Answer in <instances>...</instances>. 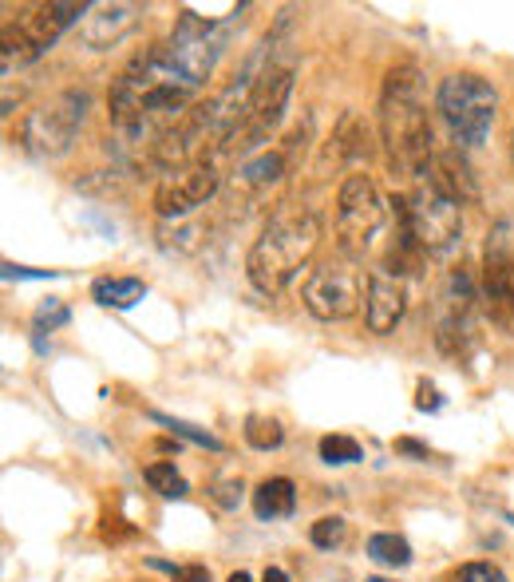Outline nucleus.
Instances as JSON below:
<instances>
[{
    "instance_id": "2eb2a0df",
    "label": "nucleus",
    "mask_w": 514,
    "mask_h": 582,
    "mask_svg": "<svg viewBox=\"0 0 514 582\" xmlns=\"http://www.w3.org/2000/svg\"><path fill=\"white\" fill-rule=\"evenodd\" d=\"M293 507H297V487L286 475H273V480L254 487L257 519H286V515H293Z\"/></svg>"
},
{
    "instance_id": "9d476101",
    "label": "nucleus",
    "mask_w": 514,
    "mask_h": 582,
    "mask_svg": "<svg viewBox=\"0 0 514 582\" xmlns=\"http://www.w3.org/2000/svg\"><path fill=\"white\" fill-rule=\"evenodd\" d=\"M217 183H222V178H217V171L206 167V163L170 175L167 183H158V190H155L158 218H182V215H190V210H198L202 202H210V198L217 195Z\"/></svg>"
},
{
    "instance_id": "4468645a",
    "label": "nucleus",
    "mask_w": 514,
    "mask_h": 582,
    "mask_svg": "<svg viewBox=\"0 0 514 582\" xmlns=\"http://www.w3.org/2000/svg\"><path fill=\"white\" fill-rule=\"evenodd\" d=\"M138 20H143V9H138V4H99V9H91V17L79 24V36H83V44L96 52L115 48L119 40L131 36V32L138 29Z\"/></svg>"
},
{
    "instance_id": "aec40b11",
    "label": "nucleus",
    "mask_w": 514,
    "mask_h": 582,
    "mask_svg": "<svg viewBox=\"0 0 514 582\" xmlns=\"http://www.w3.org/2000/svg\"><path fill=\"white\" fill-rule=\"evenodd\" d=\"M281 440H286V432L269 416H249L246 420V444L254 452H273V448H281Z\"/></svg>"
},
{
    "instance_id": "f3484780",
    "label": "nucleus",
    "mask_w": 514,
    "mask_h": 582,
    "mask_svg": "<svg viewBox=\"0 0 514 582\" xmlns=\"http://www.w3.org/2000/svg\"><path fill=\"white\" fill-rule=\"evenodd\" d=\"M281 175H286V155H281V151H261V155L242 163L237 183H246L249 190H261V187H269V183H277Z\"/></svg>"
},
{
    "instance_id": "cd10ccee",
    "label": "nucleus",
    "mask_w": 514,
    "mask_h": 582,
    "mask_svg": "<svg viewBox=\"0 0 514 582\" xmlns=\"http://www.w3.org/2000/svg\"><path fill=\"white\" fill-rule=\"evenodd\" d=\"M242 492H246V487H242V484H217V504H222V507H237V504H242Z\"/></svg>"
},
{
    "instance_id": "1a4fd4ad",
    "label": "nucleus",
    "mask_w": 514,
    "mask_h": 582,
    "mask_svg": "<svg viewBox=\"0 0 514 582\" xmlns=\"http://www.w3.org/2000/svg\"><path fill=\"white\" fill-rule=\"evenodd\" d=\"M483 306L503 333H514V257L506 246V222L494 227L483 254Z\"/></svg>"
},
{
    "instance_id": "c756f323",
    "label": "nucleus",
    "mask_w": 514,
    "mask_h": 582,
    "mask_svg": "<svg viewBox=\"0 0 514 582\" xmlns=\"http://www.w3.org/2000/svg\"><path fill=\"white\" fill-rule=\"evenodd\" d=\"M175 582H210V571L206 567H175Z\"/></svg>"
},
{
    "instance_id": "f8f14e48",
    "label": "nucleus",
    "mask_w": 514,
    "mask_h": 582,
    "mask_svg": "<svg viewBox=\"0 0 514 582\" xmlns=\"http://www.w3.org/2000/svg\"><path fill=\"white\" fill-rule=\"evenodd\" d=\"M88 12H91L88 4H76V0H48V4H36L29 17L20 20V29L32 40V48L44 56L71 24H79V17L88 20Z\"/></svg>"
},
{
    "instance_id": "7ed1b4c3",
    "label": "nucleus",
    "mask_w": 514,
    "mask_h": 582,
    "mask_svg": "<svg viewBox=\"0 0 514 582\" xmlns=\"http://www.w3.org/2000/svg\"><path fill=\"white\" fill-rule=\"evenodd\" d=\"M392 207L420 246V254L447 257L463 246V207H455L439 190L420 187L412 198H395Z\"/></svg>"
},
{
    "instance_id": "423d86ee",
    "label": "nucleus",
    "mask_w": 514,
    "mask_h": 582,
    "mask_svg": "<svg viewBox=\"0 0 514 582\" xmlns=\"http://www.w3.org/2000/svg\"><path fill=\"white\" fill-rule=\"evenodd\" d=\"M384 227V198L368 175H348L336 195V242L345 254H365Z\"/></svg>"
},
{
    "instance_id": "412c9836",
    "label": "nucleus",
    "mask_w": 514,
    "mask_h": 582,
    "mask_svg": "<svg viewBox=\"0 0 514 582\" xmlns=\"http://www.w3.org/2000/svg\"><path fill=\"white\" fill-rule=\"evenodd\" d=\"M147 484L155 487L158 495H167V499H182V495L190 492V484L182 480V475H178V468L175 464H163V460L147 468Z\"/></svg>"
},
{
    "instance_id": "c85d7f7f",
    "label": "nucleus",
    "mask_w": 514,
    "mask_h": 582,
    "mask_svg": "<svg viewBox=\"0 0 514 582\" xmlns=\"http://www.w3.org/2000/svg\"><path fill=\"white\" fill-rule=\"evenodd\" d=\"M4 277H9V282H16V277H56V270H29V266H12V262H4Z\"/></svg>"
},
{
    "instance_id": "473e14b6",
    "label": "nucleus",
    "mask_w": 514,
    "mask_h": 582,
    "mask_svg": "<svg viewBox=\"0 0 514 582\" xmlns=\"http://www.w3.org/2000/svg\"><path fill=\"white\" fill-rule=\"evenodd\" d=\"M226 582H254V579H249V574L246 571H234V574H230V579Z\"/></svg>"
},
{
    "instance_id": "f03ea898",
    "label": "nucleus",
    "mask_w": 514,
    "mask_h": 582,
    "mask_svg": "<svg viewBox=\"0 0 514 582\" xmlns=\"http://www.w3.org/2000/svg\"><path fill=\"white\" fill-rule=\"evenodd\" d=\"M321 242V218L313 207L281 202L254 238L246 254V274L261 294H281L293 282Z\"/></svg>"
},
{
    "instance_id": "7c9ffc66",
    "label": "nucleus",
    "mask_w": 514,
    "mask_h": 582,
    "mask_svg": "<svg viewBox=\"0 0 514 582\" xmlns=\"http://www.w3.org/2000/svg\"><path fill=\"white\" fill-rule=\"evenodd\" d=\"M395 452H400V455H415V460H427V455H432L424 444H415V440H407V436H404V440H395Z\"/></svg>"
},
{
    "instance_id": "bb28decb",
    "label": "nucleus",
    "mask_w": 514,
    "mask_h": 582,
    "mask_svg": "<svg viewBox=\"0 0 514 582\" xmlns=\"http://www.w3.org/2000/svg\"><path fill=\"white\" fill-rule=\"evenodd\" d=\"M415 408L420 413H439L444 408V396H439V388L432 381H420V388H415Z\"/></svg>"
},
{
    "instance_id": "a211bd4d",
    "label": "nucleus",
    "mask_w": 514,
    "mask_h": 582,
    "mask_svg": "<svg viewBox=\"0 0 514 582\" xmlns=\"http://www.w3.org/2000/svg\"><path fill=\"white\" fill-rule=\"evenodd\" d=\"M368 559H376V563H384V567H407L412 563V547H407V539H400V535H372L368 539Z\"/></svg>"
},
{
    "instance_id": "dca6fc26",
    "label": "nucleus",
    "mask_w": 514,
    "mask_h": 582,
    "mask_svg": "<svg viewBox=\"0 0 514 582\" xmlns=\"http://www.w3.org/2000/svg\"><path fill=\"white\" fill-rule=\"evenodd\" d=\"M91 297L103 309H131L147 297V282H138V277H96Z\"/></svg>"
},
{
    "instance_id": "0eeeda50",
    "label": "nucleus",
    "mask_w": 514,
    "mask_h": 582,
    "mask_svg": "<svg viewBox=\"0 0 514 582\" xmlns=\"http://www.w3.org/2000/svg\"><path fill=\"white\" fill-rule=\"evenodd\" d=\"M289 96H293V68H266L254 79V91H249L246 116H242V128H237L230 151H254L257 143H266L269 131L277 128V119L286 111Z\"/></svg>"
},
{
    "instance_id": "c9c22d12",
    "label": "nucleus",
    "mask_w": 514,
    "mask_h": 582,
    "mask_svg": "<svg viewBox=\"0 0 514 582\" xmlns=\"http://www.w3.org/2000/svg\"><path fill=\"white\" fill-rule=\"evenodd\" d=\"M368 582H388V579H368Z\"/></svg>"
},
{
    "instance_id": "39448f33",
    "label": "nucleus",
    "mask_w": 514,
    "mask_h": 582,
    "mask_svg": "<svg viewBox=\"0 0 514 582\" xmlns=\"http://www.w3.org/2000/svg\"><path fill=\"white\" fill-rule=\"evenodd\" d=\"M435 108L444 111L447 128L463 147H479L491 135L499 96H494L491 79L474 76V72H455L435 91Z\"/></svg>"
},
{
    "instance_id": "f257e3e1",
    "label": "nucleus",
    "mask_w": 514,
    "mask_h": 582,
    "mask_svg": "<svg viewBox=\"0 0 514 582\" xmlns=\"http://www.w3.org/2000/svg\"><path fill=\"white\" fill-rule=\"evenodd\" d=\"M380 135H384L388 163L395 175L420 178L432 167V123H427L424 99H420V68L395 64L384 76L380 91Z\"/></svg>"
},
{
    "instance_id": "f704fd0d",
    "label": "nucleus",
    "mask_w": 514,
    "mask_h": 582,
    "mask_svg": "<svg viewBox=\"0 0 514 582\" xmlns=\"http://www.w3.org/2000/svg\"><path fill=\"white\" fill-rule=\"evenodd\" d=\"M506 524H511V527H514V515H506Z\"/></svg>"
},
{
    "instance_id": "2f4dec72",
    "label": "nucleus",
    "mask_w": 514,
    "mask_h": 582,
    "mask_svg": "<svg viewBox=\"0 0 514 582\" xmlns=\"http://www.w3.org/2000/svg\"><path fill=\"white\" fill-rule=\"evenodd\" d=\"M261 582H293V579H289V574L281 571V567H269V571L261 574Z\"/></svg>"
},
{
    "instance_id": "b1692460",
    "label": "nucleus",
    "mask_w": 514,
    "mask_h": 582,
    "mask_svg": "<svg viewBox=\"0 0 514 582\" xmlns=\"http://www.w3.org/2000/svg\"><path fill=\"white\" fill-rule=\"evenodd\" d=\"M321 460L325 464H356L360 460V444H356L353 436H325L321 440Z\"/></svg>"
},
{
    "instance_id": "6e6552de",
    "label": "nucleus",
    "mask_w": 514,
    "mask_h": 582,
    "mask_svg": "<svg viewBox=\"0 0 514 582\" xmlns=\"http://www.w3.org/2000/svg\"><path fill=\"white\" fill-rule=\"evenodd\" d=\"M301 301L313 317L321 321H345L360 306V274L340 262H325L305 277L301 286Z\"/></svg>"
},
{
    "instance_id": "6ab92c4d",
    "label": "nucleus",
    "mask_w": 514,
    "mask_h": 582,
    "mask_svg": "<svg viewBox=\"0 0 514 582\" xmlns=\"http://www.w3.org/2000/svg\"><path fill=\"white\" fill-rule=\"evenodd\" d=\"M32 59H40V52L32 48V40L24 36V29H4V48H0V68H4V76H12V68H24V64H32Z\"/></svg>"
},
{
    "instance_id": "ddd939ff",
    "label": "nucleus",
    "mask_w": 514,
    "mask_h": 582,
    "mask_svg": "<svg viewBox=\"0 0 514 582\" xmlns=\"http://www.w3.org/2000/svg\"><path fill=\"white\" fill-rule=\"evenodd\" d=\"M427 187L439 190L444 198H451L455 207H467V202H479V183H474V171L459 151H435L432 167H427Z\"/></svg>"
},
{
    "instance_id": "4be33fe9",
    "label": "nucleus",
    "mask_w": 514,
    "mask_h": 582,
    "mask_svg": "<svg viewBox=\"0 0 514 582\" xmlns=\"http://www.w3.org/2000/svg\"><path fill=\"white\" fill-rule=\"evenodd\" d=\"M150 420H155V425H163V428H170V432L182 436V440H190V444L210 448V452H222V440H217V436H210L206 428H194V425H187V420H175V416H163V413H150Z\"/></svg>"
},
{
    "instance_id": "9b49d317",
    "label": "nucleus",
    "mask_w": 514,
    "mask_h": 582,
    "mask_svg": "<svg viewBox=\"0 0 514 582\" xmlns=\"http://www.w3.org/2000/svg\"><path fill=\"white\" fill-rule=\"evenodd\" d=\"M407 309V286L400 274L388 270H372L365 282V321L376 337H388Z\"/></svg>"
},
{
    "instance_id": "5701e85b",
    "label": "nucleus",
    "mask_w": 514,
    "mask_h": 582,
    "mask_svg": "<svg viewBox=\"0 0 514 582\" xmlns=\"http://www.w3.org/2000/svg\"><path fill=\"white\" fill-rule=\"evenodd\" d=\"M345 535H348V524L340 515H325V519H316V524L309 527V539H313V547H321V551L340 547L345 543Z\"/></svg>"
},
{
    "instance_id": "393cba45",
    "label": "nucleus",
    "mask_w": 514,
    "mask_h": 582,
    "mask_svg": "<svg viewBox=\"0 0 514 582\" xmlns=\"http://www.w3.org/2000/svg\"><path fill=\"white\" fill-rule=\"evenodd\" d=\"M68 306L64 301H44V306L36 309V333H44V329H59V326H68Z\"/></svg>"
},
{
    "instance_id": "20e7f679",
    "label": "nucleus",
    "mask_w": 514,
    "mask_h": 582,
    "mask_svg": "<svg viewBox=\"0 0 514 582\" xmlns=\"http://www.w3.org/2000/svg\"><path fill=\"white\" fill-rule=\"evenodd\" d=\"M88 108H91L88 88L56 91L48 103H40V108L24 119V128H20V143H24V151L36 158L68 155L71 143H76V135H79V128H83V119H88Z\"/></svg>"
},
{
    "instance_id": "72a5a7b5",
    "label": "nucleus",
    "mask_w": 514,
    "mask_h": 582,
    "mask_svg": "<svg viewBox=\"0 0 514 582\" xmlns=\"http://www.w3.org/2000/svg\"><path fill=\"white\" fill-rule=\"evenodd\" d=\"M511 155H514V131H511Z\"/></svg>"
},
{
    "instance_id": "a878e982",
    "label": "nucleus",
    "mask_w": 514,
    "mask_h": 582,
    "mask_svg": "<svg viewBox=\"0 0 514 582\" xmlns=\"http://www.w3.org/2000/svg\"><path fill=\"white\" fill-rule=\"evenodd\" d=\"M459 582H506V574L491 563H467L459 571Z\"/></svg>"
}]
</instances>
